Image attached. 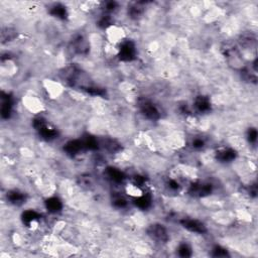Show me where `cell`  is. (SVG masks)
<instances>
[{"label": "cell", "mask_w": 258, "mask_h": 258, "mask_svg": "<svg viewBox=\"0 0 258 258\" xmlns=\"http://www.w3.org/2000/svg\"><path fill=\"white\" fill-rule=\"evenodd\" d=\"M1 72H2V75H5V76H7V77H12V76H14V75L16 74V72H17L16 62L13 61L11 58L6 59L5 61L2 62Z\"/></svg>", "instance_id": "5b68a950"}, {"label": "cell", "mask_w": 258, "mask_h": 258, "mask_svg": "<svg viewBox=\"0 0 258 258\" xmlns=\"http://www.w3.org/2000/svg\"><path fill=\"white\" fill-rule=\"evenodd\" d=\"M21 105L24 110L32 115H40L46 111L43 100L36 94L26 93L21 97Z\"/></svg>", "instance_id": "6da1fadb"}, {"label": "cell", "mask_w": 258, "mask_h": 258, "mask_svg": "<svg viewBox=\"0 0 258 258\" xmlns=\"http://www.w3.org/2000/svg\"><path fill=\"white\" fill-rule=\"evenodd\" d=\"M124 192L126 196L132 198V199H139L145 195V191L142 187V185L134 182V181H129L125 183L124 185Z\"/></svg>", "instance_id": "277c9868"}, {"label": "cell", "mask_w": 258, "mask_h": 258, "mask_svg": "<svg viewBox=\"0 0 258 258\" xmlns=\"http://www.w3.org/2000/svg\"><path fill=\"white\" fill-rule=\"evenodd\" d=\"M127 39V32L123 25L111 23L104 28V40L114 45H120Z\"/></svg>", "instance_id": "7a4b0ae2"}, {"label": "cell", "mask_w": 258, "mask_h": 258, "mask_svg": "<svg viewBox=\"0 0 258 258\" xmlns=\"http://www.w3.org/2000/svg\"><path fill=\"white\" fill-rule=\"evenodd\" d=\"M41 86L43 88L45 95L48 97L49 100L52 101L61 98L66 93L64 85L56 79L45 78L42 80Z\"/></svg>", "instance_id": "3957f363"}]
</instances>
